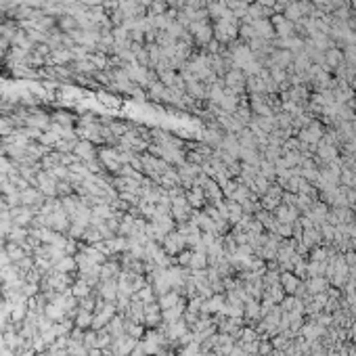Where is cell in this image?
I'll list each match as a JSON object with an SVG mask.
<instances>
[{"instance_id":"1","label":"cell","mask_w":356,"mask_h":356,"mask_svg":"<svg viewBox=\"0 0 356 356\" xmlns=\"http://www.w3.org/2000/svg\"><path fill=\"white\" fill-rule=\"evenodd\" d=\"M101 296L105 297L107 302H111V300H116V297L119 296V291H118V283H116V279H109V281H103L101 283Z\"/></svg>"},{"instance_id":"2","label":"cell","mask_w":356,"mask_h":356,"mask_svg":"<svg viewBox=\"0 0 356 356\" xmlns=\"http://www.w3.org/2000/svg\"><path fill=\"white\" fill-rule=\"evenodd\" d=\"M92 312H88V310H78L75 312V327L78 329H86V327H92Z\"/></svg>"},{"instance_id":"3","label":"cell","mask_w":356,"mask_h":356,"mask_svg":"<svg viewBox=\"0 0 356 356\" xmlns=\"http://www.w3.org/2000/svg\"><path fill=\"white\" fill-rule=\"evenodd\" d=\"M72 296H75L78 300H82V297L90 296V285H88L84 279H78V283L72 285Z\"/></svg>"},{"instance_id":"4","label":"cell","mask_w":356,"mask_h":356,"mask_svg":"<svg viewBox=\"0 0 356 356\" xmlns=\"http://www.w3.org/2000/svg\"><path fill=\"white\" fill-rule=\"evenodd\" d=\"M118 275V266L116 264H103V268H101V279L103 281H109Z\"/></svg>"},{"instance_id":"5","label":"cell","mask_w":356,"mask_h":356,"mask_svg":"<svg viewBox=\"0 0 356 356\" xmlns=\"http://www.w3.org/2000/svg\"><path fill=\"white\" fill-rule=\"evenodd\" d=\"M82 344H84L86 350H92V348H97V331H86L84 338H82Z\"/></svg>"},{"instance_id":"6","label":"cell","mask_w":356,"mask_h":356,"mask_svg":"<svg viewBox=\"0 0 356 356\" xmlns=\"http://www.w3.org/2000/svg\"><path fill=\"white\" fill-rule=\"evenodd\" d=\"M182 237H178V235H172V237L168 239V252H178L182 247Z\"/></svg>"},{"instance_id":"7","label":"cell","mask_w":356,"mask_h":356,"mask_svg":"<svg viewBox=\"0 0 356 356\" xmlns=\"http://www.w3.org/2000/svg\"><path fill=\"white\" fill-rule=\"evenodd\" d=\"M176 302H178V296L168 294V296H163L162 300H160V306H162V308H170V306H174Z\"/></svg>"},{"instance_id":"8","label":"cell","mask_w":356,"mask_h":356,"mask_svg":"<svg viewBox=\"0 0 356 356\" xmlns=\"http://www.w3.org/2000/svg\"><path fill=\"white\" fill-rule=\"evenodd\" d=\"M138 297H141L143 302H151V300H153V296H151V289H143L141 294H138Z\"/></svg>"},{"instance_id":"9","label":"cell","mask_w":356,"mask_h":356,"mask_svg":"<svg viewBox=\"0 0 356 356\" xmlns=\"http://www.w3.org/2000/svg\"><path fill=\"white\" fill-rule=\"evenodd\" d=\"M191 264L199 268V266H203V258H201V256H193V262H191Z\"/></svg>"},{"instance_id":"10","label":"cell","mask_w":356,"mask_h":356,"mask_svg":"<svg viewBox=\"0 0 356 356\" xmlns=\"http://www.w3.org/2000/svg\"><path fill=\"white\" fill-rule=\"evenodd\" d=\"M0 304H2V300H0Z\"/></svg>"}]
</instances>
